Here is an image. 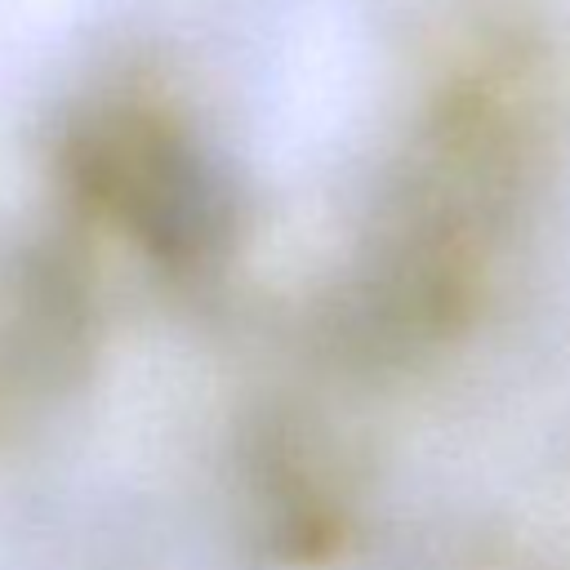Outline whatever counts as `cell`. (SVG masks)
<instances>
[{
	"label": "cell",
	"mask_w": 570,
	"mask_h": 570,
	"mask_svg": "<svg viewBox=\"0 0 570 570\" xmlns=\"http://www.w3.org/2000/svg\"><path fill=\"white\" fill-rule=\"evenodd\" d=\"M71 169L98 205L129 223L169 263L218 254L236 227L227 178L160 120L125 111L89 125L71 151Z\"/></svg>",
	"instance_id": "1"
}]
</instances>
